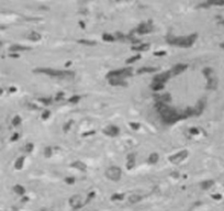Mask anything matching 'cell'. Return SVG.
Here are the masks:
<instances>
[{"label":"cell","mask_w":224,"mask_h":211,"mask_svg":"<svg viewBox=\"0 0 224 211\" xmlns=\"http://www.w3.org/2000/svg\"><path fill=\"white\" fill-rule=\"evenodd\" d=\"M70 65H72V62H70V61H68V62L65 64V67H68V66H70Z\"/></svg>","instance_id":"680465c9"},{"label":"cell","mask_w":224,"mask_h":211,"mask_svg":"<svg viewBox=\"0 0 224 211\" xmlns=\"http://www.w3.org/2000/svg\"><path fill=\"white\" fill-rule=\"evenodd\" d=\"M78 44L81 45H87V46H94L97 45V41H92V40H86V39H80L77 41Z\"/></svg>","instance_id":"4316f807"},{"label":"cell","mask_w":224,"mask_h":211,"mask_svg":"<svg viewBox=\"0 0 224 211\" xmlns=\"http://www.w3.org/2000/svg\"><path fill=\"white\" fill-rule=\"evenodd\" d=\"M170 176H171V177H174V178H178V177H179V174H178L177 172H173V173L170 174Z\"/></svg>","instance_id":"f5cc1de1"},{"label":"cell","mask_w":224,"mask_h":211,"mask_svg":"<svg viewBox=\"0 0 224 211\" xmlns=\"http://www.w3.org/2000/svg\"><path fill=\"white\" fill-rule=\"evenodd\" d=\"M142 199H143V197H142L141 195L132 193V195H130V197H129V202L132 204V205H135V204L141 202V201H142Z\"/></svg>","instance_id":"cb8c5ba5"},{"label":"cell","mask_w":224,"mask_h":211,"mask_svg":"<svg viewBox=\"0 0 224 211\" xmlns=\"http://www.w3.org/2000/svg\"><path fill=\"white\" fill-rule=\"evenodd\" d=\"M73 123H74V121H73V120H69V121H67L66 123H64V125H63V131H64L65 133H67V132L70 130V128H72Z\"/></svg>","instance_id":"d590c367"},{"label":"cell","mask_w":224,"mask_h":211,"mask_svg":"<svg viewBox=\"0 0 224 211\" xmlns=\"http://www.w3.org/2000/svg\"><path fill=\"white\" fill-rule=\"evenodd\" d=\"M153 30H154V26H153V24L150 22H142L136 28L135 32H136L137 34H140V35H144V34L150 33Z\"/></svg>","instance_id":"52a82bcc"},{"label":"cell","mask_w":224,"mask_h":211,"mask_svg":"<svg viewBox=\"0 0 224 211\" xmlns=\"http://www.w3.org/2000/svg\"><path fill=\"white\" fill-rule=\"evenodd\" d=\"M220 47H221V49H223V50H224V42L220 43Z\"/></svg>","instance_id":"91938a15"},{"label":"cell","mask_w":224,"mask_h":211,"mask_svg":"<svg viewBox=\"0 0 224 211\" xmlns=\"http://www.w3.org/2000/svg\"><path fill=\"white\" fill-rule=\"evenodd\" d=\"M33 73L47 75L52 78L61 79V80H72L75 78V73L72 70H58V69L47 68V67H40V68L33 69Z\"/></svg>","instance_id":"7a4b0ae2"},{"label":"cell","mask_w":224,"mask_h":211,"mask_svg":"<svg viewBox=\"0 0 224 211\" xmlns=\"http://www.w3.org/2000/svg\"><path fill=\"white\" fill-rule=\"evenodd\" d=\"M108 80L109 84L114 87H128V81L125 80V78H111Z\"/></svg>","instance_id":"4fadbf2b"},{"label":"cell","mask_w":224,"mask_h":211,"mask_svg":"<svg viewBox=\"0 0 224 211\" xmlns=\"http://www.w3.org/2000/svg\"><path fill=\"white\" fill-rule=\"evenodd\" d=\"M218 24L222 25V26H224V19H222V20H219V21H218Z\"/></svg>","instance_id":"6f0895ef"},{"label":"cell","mask_w":224,"mask_h":211,"mask_svg":"<svg viewBox=\"0 0 224 211\" xmlns=\"http://www.w3.org/2000/svg\"><path fill=\"white\" fill-rule=\"evenodd\" d=\"M187 68H188V64H185V63H178V64L174 65L173 68L170 69V70H171L173 76H177V75L181 74V73H184L185 70H187Z\"/></svg>","instance_id":"7c38bea8"},{"label":"cell","mask_w":224,"mask_h":211,"mask_svg":"<svg viewBox=\"0 0 224 211\" xmlns=\"http://www.w3.org/2000/svg\"><path fill=\"white\" fill-rule=\"evenodd\" d=\"M202 75L205 77V79H208V78H210L212 76H214V70L211 67H204L202 69Z\"/></svg>","instance_id":"83f0119b"},{"label":"cell","mask_w":224,"mask_h":211,"mask_svg":"<svg viewBox=\"0 0 224 211\" xmlns=\"http://www.w3.org/2000/svg\"><path fill=\"white\" fill-rule=\"evenodd\" d=\"M166 55V51H157L154 53V56L156 57H161V56H165Z\"/></svg>","instance_id":"bcb514c9"},{"label":"cell","mask_w":224,"mask_h":211,"mask_svg":"<svg viewBox=\"0 0 224 211\" xmlns=\"http://www.w3.org/2000/svg\"><path fill=\"white\" fill-rule=\"evenodd\" d=\"M28 40H30L31 42H38V41H41V39H42V35L36 31H32L30 32L29 34H28Z\"/></svg>","instance_id":"ffe728a7"},{"label":"cell","mask_w":224,"mask_h":211,"mask_svg":"<svg viewBox=\"0 0 224 211\" xmlns=\"http://www.w3.org/2000/svg\"><path fill=\"white\" fill-rule=\"evenodd\" d=\"M34 149V144L33 143H26L24 145V151L26 153H31Z\"/></svg>","instance_id":"ab89813d"},{"label":"cell","mask_w":224,"mask_h":211,"mask_svg":"<svg viewBox=\"0 0 224 211\" xmlns=\"http://www.w3.org/2000/svg\"><path fill=\"white\" fill-rule=\"evenodd\" d=\"M135 163H136V155L135 153H130L126 156V169H133L135 167Z\"/></svg>","instance_id":"9a60e30c"},{"label":"cell","mask_w":224,"mask_h":211,"mask_svg":"<svg viewBox=\"0 0 224 211\" xmlns=\"http://www.w3.org/2000/svg\"><path fill=\"white\" fill-rule=\"evenodd\" d=\"M157 68L156 67H152V66H145V67H141V68L137 69L136 74L137 75H142L146 74V73H155Z\"/></svg>","instance_id":"7402d4cb"},{"label":"cell","mask_w":224,"mask_h":211,"mask_svg":"<svg viewBox=\"0 0 224 211\" xmlns=\"http://www.w3.org/2000/svg\"><path fill=\"white\" fill-rule=\"evenodd\" d=\"M115 35H113L111 33H103L102 34V40L105 41V42H113V41H115Z\"/></svg>","instance_id":"f546056e"},{"label":"cell","mask_w":224,"mask_h":211,"mask_svg":"<svg viewBox=\"0 0 224 211\" xmlns=\"http://www.w3.org/2000/svg\"><path fill=\"white\" fill-rule=\"evenodd\" d=\"M80 98H81L80 96H78V95H74V96H72V97L68 99V102L69 103H77V102H79Z\"/></svg>","instance_id":"f35d334b"},{"label":"cell","mask_w":224,"mask_h":211,"mask_svg":"<svg viewBox=\"0 0 224 211\" xmlns=\"http://www.w3.org/2000/svg\"><path fill=\"white\" fill-rule=\"evenodd\" d=\"M205 105H206V102H205V99H200L196 106L193 107V110H194V117H199L201 116L203 111H204L205 109Z\"/></svg>","instance_id":"8fae6325"},{"label":"cell","mask_w":224,"mask_h":211,"mask_svg":"<svg viewBox=\"0 0 224 211\" xmlns=\"http://www.w3.org/2000/svg\"><path fill=\"white\" fill-rule=\"evenodd\" d=\"M102 132H103V134H106L108 137H115L120 134V129H119V126L114 125V124H110V125L106 126V128L102 130Z\"/></svg>","instance_id":"9c48e42d"},{"label":"cell","mask_w":224,"mask_h":211,"mask_svg":"<svg viewBox=\"0 0 224 211\" xmlns=\"http://www.w3.org/2000/svg\"><path fill=\"white\" fill-rule=\"evenodd\" d=\"M19 137H20V134H19L18 132H14L12 134V137H10V141H11V142H16V141H18L19 140Z\"/></svg>","instance_id":"f6af8a7d"},{"label":"cell","mask_w":224,"mask_h":211,"mask_svg":"<svg viewBox=\"0 0 224 211\" xmlns=\"http://www.w3.org/2000/svg\"><path fill=\"white\" fill-rule=\"evenodd\" d=\"M165 88V84L164 83H158V81H153L152 84H150V89L153 90V91H161Z\"/></svg>","instance_id":"603a6c76"},{"label":"cell","mask_w":224,"mask_h":211,"mask_svg":"<svg viewBox=\"0 0 224 211\" xmlns=\"http://www.w3.org/2000/svg\"><path fill=\"white\" fill-rule=\"evenodd\" d=\"M94 197H96V191H90V193H87V198H86V200H85V205L89 204V202H90V201H91Z\"/></svg>","instance_id":"74e56055"},{"label":"cell","mask_w":224,"mask_h":211,"mask_svg":"<svg viewBox=\"0 0 224 211\" xmlns=\"http://www.w3.org/2000/svg\"><path fill=\"white\" fill-rule=\"evenodd\" d=\"M141 57H142V56L140 55V54H136V55H134V56H131V57H129V58L125 61V63H126V64L135 63V62H137L138 60H141Z\"/></svg>","instance_id":"d6a6232c"},{"label":"cell","mask_w":224,"mask_h":211,"mask_svg":"<svg viewBox=\"0 0 224 211\" xmlns=\"http://www.w3.org/2000/svg\"><path fill=\"white\" fill-rule=\"evenodd\" d=\"M110 199L112 201H121V200L124 199V193H113Z\"/></svg>","instance_id":"1f68e13d"},{"label":"cell","mask_w":224,"mask_h":211,"mask_svg":"<svg viewBox=\"0 0 224 211\" xmlns=\"http://www.w3.org/2000/svg\"><path fill=\"white\" fill-rule=\"evenodd\" d=\"M105 176L111 181H119L122 177V170L119 166H109L105 172Z\"/></svg>","instance_id":"5b68a950"},{"label":"cell","mask_w":224,"mask_h":211,"mask_svg":"<svg viewBox=\"0 0 224 211\" xmlns=\"http://www.w3.org/2000/svg\"><path fill=\"white\" fill-rule=\"evenodd\" d=\"M30 199H29V197H26V196H24L23 198H22V202H28Z\"/></svg>","instance_id":"9f6ffc18"},{"label":"cell","mask_w":224,"mask_h":211,"mask_svg":"<svg viewBox=\"0 0 224 211\" xmlns=\"http://www.w3.org/2000/svg\"><path fill=\"white\" fill-rule=\"evenodd\" d=\"M155 101H163V102H170L171 101V95L169 93H165L162 95H155Z\"/></svg>","instance_id":"d6986e66"},{"label":"cell","mask_w":224,"mask_h":211,"mask_svg":"<svg viewBox=\"0 0 224 211\" xmlns=\"http://www.w3.org/2000/svg\"><path fill=\"white\" fill-rule=\"evenodd\" d=\"M65 183L67 185H74L75 183H76V178L75 177H66L65 178Z\"/></svg>","instance_id":"b9f144b4"},{"label":"cell","mask_w":224,"mask_h":211,"mask_svg":"<svg viewBox=\"0 0 224 211\" xmlns=\"http://www.w3.org/2000/svg\"><path fill=\"white\" fill-rule=\"evenodd\" d=\"M69 206L72 207V209L78 210V209H81L85 206V202H82L81 196H79V195H74V196H72L69 198Z\"/></svg>","instance_id":"ba28073f"},{"label":"cell","mask_w":224,"mask_h":211,"mask_svg":"<svg viewBox=\"0 0 224 211\" xmlns=\"http://www.w3.org/2000/svg\"><path fill=\"white\" fill-rule=\"evenodd\" d=\"M130 126L132 128V130L137 131L140 128H141V124L137 123V122H130Z\"/></svg>","instance_id":"ee69618b"},{"label":"cell","mask_w":224,"mask_h":211,"mask_svg":"<svg viewBox=\"0 0 224 211\" xmlns=\"http://www.w3.org/2000/svg\"><path fill=\"white\" fill-rule=\"evenodd\" d=\"M132 75H133V68L132 67H124V68L110 70L106 75V78L107 79H111V78H126V77H131Z\"/></svg>","instance_id":"277c9868"},{"label":"cell","mask_w":224,"mask_h":211,"mask_svg":"<svg viewBox=\"0 0 224 211\" xmlns=\"http://www.w3.org/2000/svg\"><path fill=\"white\" fill-rule=\"evenodd\" d=\"M9 56H10L11 58H19V57H20V55H19L18 53H10Z\"/></svg>","instance_id":"816d5d0a"},{"label":"cell","mask_w":224,"mask_h":211,"mask_svg":"<svg viewBox=\"0 0 224 211\" xmlns=\"http://www.w3.org/2000/svg\"><path fill=\"white\" fill-rule=\"evenodd\" d=\"M11 123H12L13 126H19L20 124L22 123V119H21L20 116H16V117H13Z\"/></svg>","instance_id":"e575fe53"},{"label":"cell","mask_w":224,"mask_h":211,"mask_svg":"<svg viewBox=\"0 0 224 211\" xmlns=\"http://www.w3.org/2000/svg\"><path fill=\"white\" fill-rule=\"evenodd\" d=\"M44 156L46 157V158H50L51 156L53 155V149L51 147V146H46L45 149H44Z\"/></svg>","instance_id":"8d00e7d4"},{"label":"cell","mask_w":224,"mask_h":211,"mask_svg":"<svg viewBox=\"0 0 224 211\" xmlns=\"http://www.w3.org/2000/svg\"><path fill=\"white\" fill-rule=\"evenodd\" d=\"M13 190L19 196H24L25 195V188L23 186H21V185H16L13 187Z\"/></svg>","instance_id":"f1b7e54d"},{"label":"cell","mask_w":224,"mask_h":211,"mask_svg":"<svg viewBox=\"0 0 224 211\" xmlns=\"http://www.w3.org/2000/svg\"><path fill=\"white\" fill-rule=\"evenodd\" d=\"M64 96H65V93H63V91H59V93H57V95H56V98H55V100H62L63 98H64Z\"/></svg>","instance_id":"c3c4849f"},{"label":"cell","mask_w":224,"mask_h":211,"mask_svg":"<svg viewBox=\"0 0 224 211\" xmlns=\"http://www.w3.org/2000/svg\"><path fill=\"white\" fill-rule=\"evenodd\" d=\"M150 47V44L148 43H138L135 44L131 47V50L134 51V52H137V53H141V52H146V51L149 50Z\"/></svg>","instance_id":"2e32d148"},{"label":"cell","mask_w":224,"mask_h":211,"mask_svg":"<svg viewBox=\"0 0 224 211\" xmlns=\"http://www.w3.org/2000/svg\"><path fill=\"white\" fill-rule=\"evenodd\" d=\"M197 39H198V33H191L187 37H171V35H168L166 37V42L169 45L188 49V47H191L193 44L196 43Z\"/></svg>","instance_id":"3957f363"},{"label":"cell","mask_w":224,"mask_h":211,"mask_svg":"<svg viewBox=\"0 0 224 211\" xmlns=\"http://www.w3.org/2000/svg\"><path fill=\"white\" fill-rule=\"evenodd\" d=\"M115 37H117L118 40H124L126 37H125L124 34H122V33H119V32H117V33H115Z\"/></svg>","instance_id":"f907efd6"},{"label":"cell","mask_w":224,"mask_h":211,"mask_svg":"<svg viewBox=\"0 0 224 211\" xmlns=\"http://www.w3.org/2000/svg\"><path fill=\"white\" fill-rule=\"evenodd\" d=\"M94 133H96V131H94V130L87 131V132H85V133H82V137H89V135H93Z\"/></svg>","instance_id":"681fc988"},{"label":"cell","mask_w":224,"mask_h":211,"mask_svg":"<svg viewBox=\"0 0 224 211\" xmlns=\"http://www.w3.org/2000/svg\"><path fill=\"white\" fill-rule=\"evenodd\" d=\"M155 110L158 112L162 121L166 124H174L177 123L178 121L187 119L186 114L182 112H178L176 109L169 107L168 103L163 102V101H156L155 102Z\"/></svg>","instance_id":"6da1fadb"},{"label":"cell","mask_w":224,"mask_h":211,"mask_svg":"<svg viewBox=\"0 0 224 211\" xmlns=\"http://www.w3.org/2000/svg\"><path fill=\"white\" fill-rule=\"evenodd\" d=\"M37 100L40 102H42L44 106H50L52 103V101H53V99L51 97H42V98H38Z\"/></svg>","instance_id":"836d02e7"},{"label":"cell","mask_w":224,"mask_h":211,"mask_svg":"<svg viewBox=\"0 0 224 211\" xmlns=\"http://www.w3.org/2000/svg\"><path fill=\"white\" fill-rule=\"evenodd\" d=\"M9 91H10V93H16V91H17V88L12 86V87L9 88Z\"/></svg>","instance_id":"11a10c76"},{"label":"cell","mask_w":224,"mask_h":211,"mask_svg":"<svg viewBox=\"0 0 224 211\" xmlns=\"http://www.w3.org/2000/svg\"><path fill=\"white\" fill-rule=\"evenodd\" d=\"M32 47L30 46H25V45H20V44H12L9 47V52L10 53H19V52H24V51H31Z\"/></svg>","instance_id":"5bb4252c"},{"label":"cell","mask_w":224,"mask_h":211,"mask_svg":"<svg viewBox=\"0 0 224 211\" xmlns=\"http://www.w3.org/2000/svg\"><path fill=\"white\" fill-rule=\"evenodd\" d=\"M78 23H79V25H80L81 29H85V28H86V23H85L84 21H79Z\"/></svg>","instance_id":"db71d44e"},{"label":"cell","mask_w":224,"mask_h":211,"mask_svg":"<svg viewBox=\"0 0 224 211\" xmlns=\"http://www.w3.org/2000/svg\"><path fill=\"white\" fill-rule=\"evenodd\" d=\"M70 167L74 168V169H78L82 173H85L87 170V165L81 161H75L73 163H70Z\"/></svg>","instance_id":"ac0fdd59"},{"label":"cell","mask_w":224,"mask_h":211,"mask_svg":"<svg viewBox=\"0 0 224 211\" xmlns=\"http://www.w3.org/2000/svg\"><path fill=\"white\" fill-rule=\"evenodd\" d=\"M189 133L191 135H198V134H200V130L198 128H190L189 129Z\"/></svg>","instance_id":"7bdbcfd3"},{"label":"cell","mask_w":224,"mask_h":211,"mask_svg":"<svg viewBox=\"0 0 224 211\" xmlns=\"http://www.w3.org/2000/svg\"><path fill=\"white\" fill-rule=\"evenodd\" d=\"M171 77H173L171 70H168V72H164V73L155 75V76L153 77V81H158V83H164V84H166Z\"/></svg>","instance_id":"30bf717a"},{"label":"cell","mask_w":224,"mask_h":211,"mask_svg":"<svg viewBox=\"0 0 224 211\" xmlns=\"http://www.w3.org/2000/svg\"><path fill=\"white\" fill-rule=\"evenodd\" d=\"M24 156H20L19 158H17L16 162H14V168L18 169V170H21L23 168V165H24Z\"/></svg>","instance_id":"484cf974"},{"label":"cell","mask_w":224,"mask_h":211,"mask_svg":"<svg viewBox=\"0 0 224 211\" xmlns=\"http://www.w3.org/2000/svg\"><path fill=\"white\" fill-rule=\"evenodd\" d=\"M209 6H219L224 7V0H206Z\"/></svg>","instance_id":"4dcf8cb0"},{"label":"cell","mask_w":224,"mask_h":211,"mask_svg":"<svg viewBox=\"0 0 224 211\" xmlns=\"http://www.w3.org/2000/svg\"><path fill=\"white\" fill-rule=\"evenodd\" d=\"M214 180L212 179H206V180H203V181H201L200 183V187H201V189H203V190H209L210 188L214 186Z\"/></svg>","instance_id":"44dd1931"},{"label":"cell","mask_w":224,"mask_h":211,"mask_svg":"<svg viewBox=\"0 0 224 211\" xmlns=\"http://www.w3.org/2000/svg\"><path fill=\"white\" fill-rule=\"evenodd\" d=\"M218 84H219L218 78L215 76H212V77L206 79L205 88L206 89H210V90H214V89H217V87H218Z\"/></svg>","instance_id":"e0dca14e"},{"label":"cell","mask_w":224,"mask_h":211,"mask_svg":"<svg viewBox=\"0 0 224 211\" xmlns=\"http://www.w3.org/2000/svg\"><path fill=\"white\" fill-rule=\"evenodd\" d=\"M159 161V155H158V153H150L149 156L147 157V163L150 164V165H155L157 162Z\"/></svg>","instance_id":"d4e9b609"},{"label":"cell","mask_w":224,"mask_h":211,"mask_svg":"<svg viewBox=\"0 0 224 211\" xmlns=\"http://www.w3.org/2000/svg\"><path fill=\"white\" fill-rule=\"evenodd\" d=\"M211 198L214 199V200H221L222 199V195L221 193H213V195H211Z\"/></svg>","instance_id":"7dc6e473"},{"label":"cell","mask_w":224,"mask_h":211,"mask_svg":"<svg viewBox=\"0 0 224 211\" xmlns=\"http://www.w3.org/2000/svg\"><path fill=\"white\" fill-rule=\"evenodd\" d=\"M188 156H189V151L188 149H181L179 152H177V153L169 156L168 161L170 162L171 164H174V165H177V164H180L181 162L185 161Z\"/></svg>","instance_id":"8992f818"},{"label":"cell","mask_w":224,"mask_h":211,"mask_svg":"<svg viewBox=\"0 0 224 211\" xmlns=\"http://www.w3.org/2000/svg\"><path fill=\"white\" fill-rule=\"evenodd\" d=\"M51 117V111L50 110H44L43 112H42V116H41V118H42V120H47V119Z\"/></svg>","instance_id":"60d3db41"}]
</instances>
